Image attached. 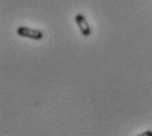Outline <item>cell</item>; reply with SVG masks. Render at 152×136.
Masks as SVG:
<instances>
[{
	"label": "cell",
	"mask_w": 152,
	"mask_h": 136,
	"mask_svg": "<svg viewBox=\"0 0 152 136\" xmlns=\"http://www.w3.org/2000/svg\"><path fill=\"white\" fill-rule=\"evenodd\" d=\"M75 23H77L78 28H80V32L83 37H90L91 34V28H90L89 23L86 20V16L83 13H77L75 15Z\"/></svg>",
	"instance_id": "obj_2"
},
{
	"label": "cell",
	"mask_w": 152,
	"mask_h": 136,
	"mask_svg": "<svg viewBox=\"0 0 152 136\" xmlns=\"http://www.w3.org/2000/svg\"><path fill=\"white\" fill-rule=\"evenodd\" d=\"M136 136H152V131L151 129H147V131H144V132H140V134Z\"/></svg>",
	"instance_id": "obj_3"
},
{
	"label": "cell",
	"mask_w": 152,
	"mask_h": 136,
	"mask_svg": "<svg viewBox=\"0 0 152 136\" xmlns=\"http://www.w3.org/2000/svg\"><path fill=\"white\" fill-rule=\"evenodd\" d=\"M16 33L20 37L29 40H34V41H41L44 39V33L42 31L36 29V28H29V27H17L16 28Z\"/></svg>",
	"instance_id": "obj_1"
}]
</instances>
